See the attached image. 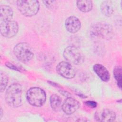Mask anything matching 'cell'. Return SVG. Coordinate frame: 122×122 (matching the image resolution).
Returning <instances> with one entry per match:
<instances>
[{"label": "cell", "mask_w": 122, "mask_h": 122, "mask_svg": "<svg viewBox=\"0 0 122 122\" xmlns=\"http://www.w3.org/2000/svg\"><path fill=\"white\" fill-rule=\"evenodd\" d=\"M100 9L102 13L105 16L109 17L113 12L112 3L110 0H104L101 3Z\"/></svg>", "instance_id": "obj_14"}, {"label": "cell", "mask_w": 122, "mask_h": 122, "mask_svg": "<svg viewBox=\"0 0 122 122\" xmlns=\"http://www.w3.org/2000/svg\"><path fill=\"white\" fill-rule=\"evenodd\" d=\"M17 6L20 12L26 17L35 15L40 9L39 2L36 0H18Z\"/></svg>", "instance_id": "obj_4"}, {"label": "cell", "mask_w": 122, "mask_h": 122, "mask_svg": "<svg viewBox=\"0 0 122 122\" xmlns=\"http://www.w3.org/2000/svg\"><path fill=\"white\" fill-rule=\"evenodd\" d=\"M22 87L20 83H13L8 88L5 93V101L13 108L20 107L22 104Z\"/></svg>", "instance_id": "obj_1"}, {"label": "cell", "mask_w": 122, "mask_h": 122, "mask_svg": "<svg viewBox=\"0 0 122 122\" xmlns=\"http://www.w3.org/2000/svg\"><path fill=\"white\" fill-rule=\"evenodd\" d=\"M91 35L94 37L109 40L113 36L112 27L105 22H96L93 24L90 29Z\"/></svg>", "instance_id": "obj_2"}, {"label": "cell", "mask_w": 122, "mask_h": 122, "mask_svg": "<svg viewBox=\"0 0 122 122\" xmlns=\"http://www.w3.org/2000/svg\"><path fill=\"white\" fill-rule=\"evenodd\" d=\"M13 15L12 8L9 6L1 5L0 6V22L11 20Z\"/></svg>", "instance_id": "obj_13"}, {"label": "cell", "mask_w": 122, "mask_h": 122, "mask_svg": "<svg viewBox=\"0 0 122 122\" xmlns=\"http://www.w3.org/2000/svg\"><path fill=\"white\" fill-rule=\"evenodd\" d=\"M116 114L112 110L105 109L100 112H96L95 117L97 121L99 122H113L116 119Z\"/></svg>", "instance_id": "obj_11"}, {"label": "cell", "mask_w": 122, "mask_h": 122, "mask_svg": "<svg viewBox=\"0 0 122 122\" xmlns=\"http://www.w3.org/2000/svg\"><path fill=\"white\" fill-rule=\"evenodd\" d=\"M50 105L54 111H58L61 106V99L56 94H52L50 97Z\"/></svg>", "instance_id": "obj_16"}, {"label": "cell", "mask_w": 122, "mask_h": 122, "mask_svg": "<svg viewBox=\"0 0 122 122\" xmlns=\"http://www.w3.org/2000/svg\"><path fill=\"white\" fill-rule=\"evenodd\" d=\"M2 115H3V110H2V108H0V120L1 119Z\"/></svg>", "instance_id": "obj_23"}, {"label": "cell", "mask_w": 122, "mask_h": 122, "mask_svg": "<svg viewBox=\"0 0 122 122\" xmlns=\"http://www.w3.org/2000/svg\"><path fill=\"white\" fill-rule=\"evenodd\" d=\"M26 98L28 102L32 106L41 107L46 100V94L44 90L39 87H32L26 93Z\"/></svg>", "instance_id": "obj_3"}, {"label": "cell", "mask_w": 122, "mask_h": 122, "mask_svg": "<svg viewBox=\"0 0 122 122\" xmlns=\"http://www.w3.org/2000/svg\"><path fill=\"white\" fill-rule=\"evenodd\" d=\"M63 56L68 62L74 64H81L84 61V55L77 47L70 46L63 51Z\"/></svg>", "instance_id": "obj_6"}, {"label": "cell", "mask_w": 122, "mask_h": 122, "mask_svg": "<svg viewBox=\"0 0 122 122\" xmlns=\"http://www.w3.org/2000/svg\"><path fill=\"white\" fill-rule=\"evenodd\" d=\"M65 26L67 30L71 33L78 32L81 27V23L79 19L75 16L68 17L65 22Z\"/></svg>", "instance_id": "obj_10"}, {"label": "cell", "mask_w": 122, "mask_h": 122, "mask_svg": "<svg viewBox=\"0 0 122 122\" xmlns=\"http://www.w3.org/2000/svg\"><path fill=\"white\" fill-rule=\"evenodd\" d=\"M114 77L117 81L118 87L120 89L122 88V68L117 66L113 70Z\"/></svg>", "instance_id": "obj_17"}, {"label": "cell", "mask_w": 122, "mask_h": 122, "mask_svg": "<svg viewBox=\"0 0 122 122\" xmlns=\"http://www.w3.org/2000/svg\"><path fill=\"white\" fill-rule=\"evenodd\" d=\"M59 92L62 94V95L63 96H65L67 97H71V94L67 92V91H63V90H59Z\"/></svg>", "instance_id": "obj_22"}, {"label": "cell", "mask_w": 122, "mask_h": 122, "mask_svg": "<svg viewBox=\"0 0 122 122\" xmlns=\"http://www.w3.org/2000/svg\"><path fill=\"white\" fill-rule=\"evenodd\" d=\"M80 106V104L78 101L71 97H69L64 101L61 107L65 114L71 115L74 113Z\"/></svg>", "instance_id": "obj_9"}, {"label": "cell", "mask_w": 122, "mask_h": 122, "mask_svg": "<svg viewBox=\"0 0 122 122\" xmlns=\"http://www.w3.org/2000/svg\"><path fill=\"white\" fill-rule=\"evenodd\" d=\"M43 2L45 6L50 10H54L57 7V1L55 0H44Z\"/></svg>", "instance_id": "obj_19"}, {"label": "cell", "mask_w": 122, "mask_h": 122, "mask_svg": "<svg viewBox=\"0 0 122 122\" xmlns=\"http://www.w3.org/2000/svg\"><path fill=\"white\" fill-rule=\"evenodd\" d=\"M56 71L58 74L66 79H72L75 77L76 72L71 64L66 61H62L56 66Z\"/></svg>", "instance_id": "obj_8"}, {"label": "cell", "mask_w": 122, "mask_h": 122, "mask_svg": "<svg viewBox=\"0 0 122 122\" xmlns=\"http://www.w3.org/2000/svg\"><path fill=\"white\" fill-rule=\"evenodd\" d=\"M77 6L79 10L82 12H88L90 11L93 7V3L92 0H78Z\"/></svg>", "instance_id": "obj_15"}, {"label": "cell", "mask_w": 122, "mask_h": 122, "mask_svg": "<svg viewBox=\"0 0 122 122\" xmlns=\"http://www.w3.org/2000/svg\"><path fill=\"white\" fill-rule=\"evenodd\" d=\"M1 34L4 37L11 38L18 33L19 26L18 23L14 20H9L0 22Z\"/></svg>", "instance_id": "obj_7"}, {"label": "cell", "mask_w": 122, "mask_h": 122, "mask_svg": "<svg viewBox=\"0 0 122 122\" xmlns=\"http://www.w3.org/2000/svg\"><path fill=\"white\" fill-rule=\"evenodd\" d=\"M13 53L18 60L25 63L30 61L33 57L32 49L26 42L17 44L13 48Z\"/></svg>", "instance_id": "obj_5"}, {"label": "cell", "mask_w": 122, "mask_h": 122, "mask_svg": "<svg viewBox=\"0 0 122 122\" xmlns=\"http://www.w3.org/2000/svg\"><path fill=\"white\" fill-rule=\"evenodd\" d=\"M9 81L7 75L4 72L1 71L0 73V91L3 92L6 89Z\"/></svg>", "instance_id": "obj_18"}, {"label": "cell", "mask_w": 122, "mask_h": 122, "mask_svg": "<svg viewBox=\"0 0 122 122\" xmlns=\"http://www.w3.org/2000/svg\"><path fill=\"white\" fill-rule=\"evenodd\" d=\"M85 103L87 106H88L92 108H95L97 106V103L94 101H88L85 102Z\"/></svg>", "instance_id": "obj_20"}, {"label": "cell", "mask_w": 122, "mask_h": 122, "mask_svg": "<svg viewBox=\"0 0 122 122\" xmlns=\"http://www.w3.org/2000/svg\"><path fill=\"white\" fill-rule=\"evenodd\" d=\"M93 70L101 80L105 82H107L109 81L110 78V73L103 65L95 64L93 66Z\"/></svg>", "instance_id": "obj_12"}, {"label": "cell", "mask_w": 122, "mask_h": 122, "mask_svg": "<svg viewBox=\"0 0 122 122\" xmlns=\"http://www.w3.org/2000/svg\"><path fill=\"white\" fill-rule=\"evenodd\" d=\"M6 66L11 69H13V70L18 71H20V70L15 65H14L13 64H12L10 62H6Z\"/></svg>", "instance_id": "obj_21"}]
</instances>
